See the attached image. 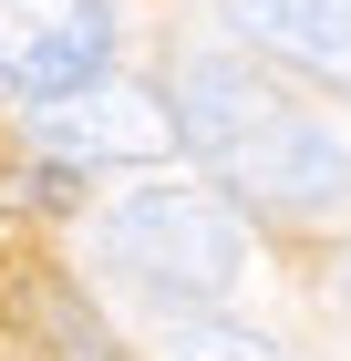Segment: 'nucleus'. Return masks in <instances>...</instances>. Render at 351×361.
I'll use <instances>...</instances> for the list:
<instances>
[{"instance_id": "nucleus-1", "label": "nucleus", "mask_w": 351, "mask_h": 361, "mask_svg": "<svg viewBox=\"0 0 351 361\" xmlns=\"http://www.w3.org/2000/svg\"><path fill=\"white\" fill-rule=\"evenodd\" d=\"M176 124H186V145L207 155L217 186H238L248 207H269V217H331V207L351 196V155L279 83H258V73L227 62V52H196L186 62Z\"/></svg>"}, {"instance_id": "nucleus-2", "label": "nucleus", "mask_w": 351, "mask_h": 361, "mask_svg": "<svg viewBox=\"0 0 351 361\" xmlns=\"http://www.w3.org/2000/svg\"><path fill=\"white\" fill-rule=\"evenodd\" d=\"M104 269L165 320H207L248 279V227L217 186H135L104 217Z\"/></svg>"}, {"instance_id": "nucleus-3", "label": "nucleus", "mask_w": 351, "mask_h": 361, "mask_svg": "<svg viewBox=\"0 0 351 361\" xmlns=\"http://www.w3.org/2000/svg\"><path fill=\"white\" fill-rule=\"evenodd\" d=\"M114 11L104 0H0V93L62 104V93L104 83Z\"/></svg>"}, {"instance_id": "nucleus-4", "label": "nucleus", "mask_w": 351, "mask_h": 361, "mask_svg": "<svg viewBox=\"0 0 351 361\" xmlns=\"http://www.w3.org/2000/svg\"><path fill=\"white\" fill-rule=\"evenodd\" d=\"M42 114V135H52V155H83V166H104V155H124V166H155V155H176L186 145V124H176V104L145 83H83L62 93V104H31Z\"/></svg>"}, {"instance_id": "nucleus-5", "label": "nucleus", "mask_w": 351, "mask_h": 361, "mask_svg": "<svg viewBox=\"0 0 351 361\" xmlns=\"http://www.w3.org/2000/svg\"><path fill=\"white\" fill-rule=\"evenodd\" d=\"M227 21H238V42H258L269 62L351 93V0H227Z\"/></svg>"}, {"instance_id": "nucleus-6", "label": "nucleus", "mask_w": 351, "mask_h": 361, "mask_svg": "<svg viewBox=\"0 0 351 361\" xmlns=\"http://www.w3.org/2000/svg\"><path fill=\"white\" fill-rule=\"evenodd\" d=\"M165 361H299V351L269 341V331H238V320H176L165 331Z\"/></svg>"}, {"instance_id": "nucleus-7", "label": "nucleus", "mask_w": 351, "mask_h": 361, "mask_svg": "<svg viewBox=\"0 0 351 361\" xmlns=\"http://www.w3.org/2000/svg\"><path fill=\"white\" fill-rule=\"evenodd\" d=\"M73 196H83L73 166H31V207H73Z\"/></svg>"}, {"instance_id": "nucleus-8", "label": "nucleus", "mask_w": 351, "mask_h": 361, "mask_svg": "<svg viewBox=\"0 0 351 361\" xmlns=\"http://www.w3.org/2000/svg\"><path fill=\"white\" fill-rule=\"evenodd\" d=\"M341 289H351V258H341Z\"/></svg>"}]
</instances>
